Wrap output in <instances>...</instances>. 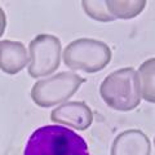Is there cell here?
I'll return each mask as SVG.
<instances>
[{
    "label": "cell",
    "instance_id": "obj_13",
    "mask_svg": "<svg viewBox=\"0 0 155 155\" xmlns=\"http://www.w3.org/2000/svg\"><path fill=\"white\" fill-rule=\"evenodd\" d=\"M154 143H155V140H154Z\"/></svg>",
    "mask_w": 155,
    "mask_h": 155
},
{
    "label": "cell",
    "instance_id": "obj_3",
    "mask_svg": "<svg viewBox=\"0 0 155 155\" xmlns=\"http://www.w3.org/2000/svg\"><path fill=\"white\" fill-rule=\"evenodd\" d=\"M62 57L69 69L93 74L104 70L110 64L113 52L105 41L81 38L69 43Z\"/></svg>",
    "mask_w": 155,
    "mask_h": 155
},
{
    "label": "cell",
    "instance_id": "obj_10",
    "mask_svg": "<svg viewBox=\"0 0 155 155\" xmlns=\"http://www.w3.org/2000/svg\"><path fill=\"white\" fill-rule=\"evenodd\" d=\"M146 2L145 0H132V2H116V0H107L106 8L107 12L114 19H130L137 17L141 13Z\"/></svg>",
    "mask_w": 155,
    "mask_h": 155
},
{
    "label": "cell",
    "instance_id": "obj_5",
    "mask_svg": "<svg viewBox=\"0 0 155 155\" xmlns=\"http://www.w3.org/2000/svg\"><path fill=\"white\" fill-rule=\"evenodd\" d=\"M61 56L60 39L51 34H39L28 44V75L35 79L51 75L60 67Z\"/></svg>",
    "mask_w": 155,
    "mask_h": 155
},
{
    "label": "cell",
    "instance_id": "obj_11",
    "mask_svg": "<svg viewBox=\"0 0 155 155\" xmlns=\"http://www.w3.org/2000/svg\"><path fill=\"white\" fill-rule=\"evenodd\" d=\"M81 7H83L87 16L96 19L98 22H111L115 21L109 14L107 8H106V2H101V0H84L81 2Z\"/></svg>",
    "mask_w": 155,
    "mask_h": 155
},
{
    "label": "cell",
    "instance_id": "obj_12",
    "mask_svg": "<svg viewBox=\"0 0 155 155\" xmlns=\"http://www.w3.org/2000/svg\"><path fill=\"white\" fill-rule=\"evenodd\" d=\"M5 27H7V16L5 12L3 11V8L0 7V36L5 31Z\"/></svg>",
    "mask_w": 155,
    "mask_h": 155
},
{
    "label": "cell",
    "instance_id": "obj_9",
    "mask_svg": "<svg viewBox=\"0 0 155 155\" xmlns=\"http://www.w3.org/2000/svg\"><path fill=\"white\" fill-rule=\"evenodd\" d=\"M137 74L141 97L147 102L155 104V57L142 62L138 67Z\"/></svg>",
    "mask_w": 155,
    "mask_h": 155
},
{
    "label": "cell",
    "instance_id": "obj_8",
    "mask_svg": "<svg viewBox=\"0 0 155 155\" xmlns=\"http://www.w3.org/2000/svg\"><path fill=\"white\" fill-rule=\"evenodd\" d=\"M28 62L27 49L21 41L0 40V70L9 75H16Z\"/></svg>",
    "mask_w": 155,
    "mask_h": 155
},
{
    "label": "cell",
    "instance_id": "obj_2",
    "mask_svg": "<svg viewBox=\"0 0 155 155\" xmlns=\"http://www.w3.org/2000/svg\"><path fill=\"white\" fill-rule=\"evenodd\" d=\"M100 94L110 109L132 111L141 104L138 74L133 67H123L110 74L100 85Z\"/></svg>",
    "mask_w": 155,
    "mask_h": 155
},
{
    "label": "cell",
    "instance_id": "obj_4",
    "mask_svg": "<svg viewBox=\"0 0 155 155\" xmlns=\"http://www.w3.org/2000/svg\"><path fill=\"white\" fill-rule=\"evenodd\" d=\"M83 83L84 78L72 71L58 72L38 80L31 88V98L40 107H52L72 97Z\"/></svg>",
    "mask_w": 155,
    "mask_h": 155
},
{
    "label": "cell",
    "instance_id": "obj_7",
    "mask_svg": "<svg viewBox=\"0 0 155 155\" xmlns=\"http://www.w3.org/2000/svg\"><path fill=\"white\" fill-rule=\"evenodd\" d=\"M151 143L142 130L127 129L119 133L111 145L110 155H150Z\"/></svg>",
    "mask_w": 155,
    "mask_h": 155
},
{
    "label": "cell",
    "instance_id": "obj_1",
    "mask_svg": "<svg viewBox=\"0 0 155 155\" xmlns=\"http://www.w3.org/2000/svg\"><path fill=\"white\" fill-rule=\"evenodd\" d=\"M23 155H91L85 140L62 125H43L27 140Z\"/></svg>",
    "mask_w": 155,
    "mask_h": 155
},
{
    "label": "cell",
    "instance_id": "obj_6",
    "mask_svg": "<svg viewBox=\"0 0 155 155\" xmlns=\"http://www.w3.org/2000/svg\"><path fill=\"white\" fill-rule=\"evenodd\" d=\"M51 120L70 128L85 130L93 123V113L88 105L81 101L65 102L51 113Z\"/></svg>",
    "mask_w": 155,
    "mask_h": 155
}]
</instances>
